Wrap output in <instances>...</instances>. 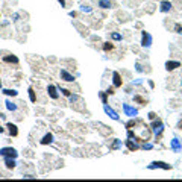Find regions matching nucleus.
Masks as SVG:
<instances>
[{
	"label": "nucleus",
	"instance_id": "9b49d317",
	"mask_svg": "<svg viewBox=\"0 0 182 182\" xmlns=\"http://www.w3.org/2000/svg\"><path fill=\"white\" fill-rule=\"evenodd\" d=\"M2 59H3V62H6V64H18V58L15 55H5Z\"/></svg>",
	"mask_w": 182,
	"mask_h": 182
},
{
	"label": "nucleus",
	"instance_id": "a19ab883",
	"mask_svg": "<svg viewBox=\"0 0 182 182\" xmlns=\"http://www.w3.org/2000/svg\"><path fill=\"white\" fill-rule=\"evenodd\" d=\"M181 84H182V82H181Z\"/></svg>",
	"mask_w": 182,
	"mask_h": 182
},
{
	"label": "nucleus",
	"instance_id": "9d476101",
	"mask_svg": "<svg viewBox=\"0 0 182 182\" xmlns=\"http://www.w3.org/2000/svg\"><path fill=\"white\" fill-rule=\"evenodd\" d=\"M181 67V62L179 61H167L165 62V70L167 71H173V70H176Z\"/></svg>",
	"mask_w": 182,
	"mask_h": 182
},
{
	"label": "nucleus",
	"instance_id": "b1692460",
	"mask_svg": "<svg viewBox=\"0 0 182 182\" xmlns=\"http://www.w3.org/2000/svg\"><path fill=\"white\" fill-rule=\"evenodd\" d=\"M99 96H100V99H102V103H103V105H106V103H108V97H106V93L100 91V93H99Z\"/></svg>",
	"mask_w": 182,
	"mask_h": 182
},
{
	"label": "nucleus",
	"instance_id": "7c9ffc66",
	"mask_svg": "<svg viewBox=\"0 0 182 182\" xmlns=\"http://www.w3.org/2000/svg\"><path fill=\"white\" fill-rule=\"evenodd\" d=\"M37 176H33V174H24L23 179H35Z\"/></svg>",
	"mask_w": 182,
	"mask_h": 182
},
{
	"label": "nucleus",
	"instance_id": "1a4fd4ad",
	"mask_svg": "<svg viewBox=\"0 0 182 182\" xmlns=\"http://www.w3.org/2000/svg\"><path fill=\"white\" fill-rule=\"evenodd\" d=\"M47 94H49V97L53 99V100H56L59 97V93H58V88L55 85H49L47 87Z\"/></svg>",
	"mask_w": 182,
	"mask_h": 182
},
{
	"label": "nucleus",
	"instance_id": "ea45409f",
	"mask_svg": "<svg viewBox=\"0 0 182 182\" xmlns=\"http://www.w3.org/2000/svg\"><path fill=\"white\" fill-rule=\"evenodd\" d=\"M0 15H2V14H0Z\"/></svg>",
	"mask_w": 182,
	"mask_h": 182
},
{
	"label": "nucleus",
	"instance_id": "2eb2a0df",
	"mask_svg": "<svg viewBox=\"0 0 182 182\" xmlns=\"http://www.w3.org/2000/svg\"><path fill=\"white\" fill-rule=\"evenodd\" d=\"M97 5H99V8H102V9H109V8H112V2H111V0H99Z\"/></svg>",
	"mask_w": 182,
	"mask_h": 182
},
{
	"label": "nucleus",
	"instance_id": "c85d7f7f",
	"mask_svg": "<svg viewBox=\"0 0 182 182\" xmlns=\"http://www.w3.org/2000/svg\"><path fill=\"white\" fill-rule=\"evenodd\" d=\"M114 90H116V87H114V85H112V87H109V88H108V90H106L105 93H106V94H114V93H116V91H114Z\"/></svg>",
	"mask_w": 182,
	"mask_h": 182
},
{
	"label": "nucleus",
	"instance_id": "f8f14e48",
	"mask_svg": "<svg viewBox=\"0 0 182 182\" xmlns=\"http://www.w3.org/2000/svg\"><path fill=\"white\" fill-rule=\"evenodd\" d=\"M172 9V3L168 2V0H163V2L159 3V11L161 12H168Z\"/></svg>",
	"mask_w": 182,
	"mask_h": 182
},
{
	"label": "nucleus",
	"instance_id": "5701e85b",
	"mask_svg": "<svg viewBox=\"0 0 182 182\" xmlns=\"http://www.w3.org/2000/svg\"><path fill=\"white\" fill-rule=\"evenodd\" d=\"M120 147H121V141L120 140H114V144L111 146V149L112 150H117V149H120Z\"/></svg>",
	"mask_w": 182,
	"mask_h": 182
},
{
	"label": "nucleus",
	"instance_id": "4468645a",
	"mask_svg": "<svg viewBox=\"0 0 182 182\" xmlns=\"http://www.w3.org/2000/svg\"><path fill=\"white\" fill-rule=\"evenodd\" d=\"M39 143H41L43 146H47V144H52L53 143V134H46V135L43 137V140L41 141H39Z\"/></svg>",
	"mask_w": 182,
	"mask_h": 182
},
{
	"label": "nucleus",
	"instance_id": "0eeeda50",
	"mask_svg": "<svg viewBox=\"0 0 182 182\" xmlns=\"http://www.w3.org/2000/svg\"><path fill=\"white\" fill-rule=\"evenodd\" d=\"M149 168H150V170H153V168H164V170H170L172 165L163 163V161H155V163H152V164L149 165Z\"/></svg>",
	"mask_w": 182,
	"mask_h": 182
},
{
	"label": "nucleus",
	"instance_id": "a878e982",
	"mask_svg": "<svg viewBox=\"0 0 182 182\" xmlns=\"http://www.w3.org/2000/svg\"><path fill=\"white\" fill-rule=\"evenodd\" d=\"M112 47H114L112 43H105V44H103V50H105V52H109V50H112Z\"/></svg>",
	"mask_w": 182,
	"mask_h": 182
},
{
	"label": "nucleus",
	"instance_id": "6ab92c4d",
	"mask_svg": "<svg viewBox=\"0 0 182 182\" xmlns=\"http://www.w3.org/2000/svg\"><path fill=\"white\" fill-rule=\"evenodd\" d=\"M3 94H5V96H9V97H17V96H18V91L6 88V90H3Z\"/></svg>",
	"mask_w": 182,
	"mask_h": 182
},
{
	"label": "nucleus",
	"instance_id": "473e14b6",
	"mask_svg": "<svg viewBox=\"0 0 182 182\" xmlns=\"http://www.w3.org/2000/svg\"><path fill=\"white\" fill-rule=\"evenodd\" d=\"M149 118H150V120H155V118H156V114H155V112H149Z\"/></svg>",
	"mask_w": 182,
	"mask_h": 182
},
{
	"label": "nucleus",
	"instance_id": "72a5a7b5",
	"mask_svg": "<svg viewBox=\"0 0 182 182\" xmlns=\"http://www.w3.org/2000/svg\"><path fill=\"white\" fill-rule=\"evenodd\" d=\"M135 67H137V71H143V69H141V65H140V62H137V64H135Z\"/></svg>",
	"mask_w": 182,
	"mask_h": 182
},
{
	"label": "nucleus",
	"instance_id": "4c0bfd02",
	"mask_svg": "<svg viewBox=\"0 0 182 182\" xmlns=\"http://www.w3.org/2000/svg\"><path fill=\"white\" fill-rule=\"evenodd\" d=\"M3 132H5V127H3V126H0V134H3Z\"/></svg>",
	"mask_w": 182,
	"mask_h": 182
},
{
	"label": "nucleus",
	"instance_id": "423d86ee",
	"mask_svg": "<svg viewBox=\"0 0 182 182\" xmlns=\"http://www.w3.org/2000/svg\"><path fill=\"white\" fill-rule=\"evenodd\" d=\"M112 85L116 87V88H120V87L123 85V79H121L118 71H114L112 73Z\"/></svg>",
	"mask_w": 182,
	"mask_h": 182
},
{
	"label": "nucleus",
	"instance_id": "dca6fc26",
	"mask_svg": "<svg viewBox=\"0 0 182 182\" xmlns=\"http://www.w3.org/2000/svg\"><path fill=\"white\" fill-rule=\"evenodd\" d=\"M17 163H15V158H5V167L12 170V168H15Z\"/></svg>",
	"mask_w": 182,
	"mask_h": 182
},
{
	"label": "nucleus",
	"instance_id": "a211bd4d",
	"mask_svg": "<svg viewBox=\"0 0 182 182\" xmlns=\"http://www.w3.org/2000/svg\"><path fill=\"white\" fill-rule=\"evenodd\" d=\"M172 149H173L174 152H179V150H181V143H179L178 138H173V140H172Z\"/></svg>",
	"mask_w": 182,
	"mask_h": 182
},
{
	"label": "nucleus",
	"instance_id": "f704fd0d",
	"mask_svg": "<svg viewBox=\"0 0 182 182\" xmlns=\"http://www.w3.org/2000/svg\"><path fill=\"white\" fill-rule=\"evenodd\" d=\"M143 149H147V150L152 149V144H144V146H143Z\"/></svg>",
	"mask_w": 182,
	"mask_h": 182
},
{
	"label": "nucleus",
	"instance_id": "20e7f679",
	"mask_svg": "<svg viewBox=\"0 0 182 182\" xmlns=\"http://www.w3.org/2000/svg\"><path fill=\"white\" fill-rule=\"evenodd\" d=\"M152 126V129H153V132H155V135H161V134H163V131H164V125H163V121L161 120H156L155 118L153 120V123L150 125Z\"/></svg>",
	"mask_w": 182,
	"mask_h": 182
},
{
	"label": "nucleus",
	"instance_id": "ddd939ff",
	"mask_svg": "<svg viewBox=\"0 0 182 182\" xmlns=\"http://www.w3.org/2000/svg\"><path fill=\"white\" fill-rule=\"evenodd\" d=\"M6 127H8V131H9V134L12 137H17L18 135V127H17V125H14V123H6Z\"/></svg>",
	"mask_w": 182,
	"mask_h": 182
},
{
	"label": "nucleus",
	"instance_id": "c756f323",
	"mask_svg": "<svg viewBox=\"0 0 182 182\" xmlns=\"http://www.w3.org/2000/svg\"><path fill=\"white\" fill-rule=\"evenodd\" d=\"M174 29H176V32H178V33H181V35H182V26L176 24V26H174Z\"/></svg>",
	"mask_w": 182,
	"mask_h": 182
},
{
	"label": "nucleus",
	"instance_id": "4be33fe9",
	"mask_svg": "<svg viewBox=\"0 0 182 182\" xmlns=\"http://www.w3.org/2000/svg\"><path fill=\"white\" fill-rule=\"evenodd\" d=\"M111 38L114 39V41H121V38H123V37H121V33H118V32H112Z\"/></svg>",
	"mask_w": 182,
	"mask_h": 182
},
{
	"label": "nucleus",
	"instance_id": "f3484780",
	"mask_svg": "<svg viewBox=\"0 0 182 182\" xmlns=\"http://www.w3.org/2000/svg\"><path fill=\"white\" fill-rule=\"evenodd\" d=\"M126 146H127V149H129L131 152H135V150L140 149V146L137 143H134L132 140H126Z\"/></svg>",
	"mask_w": 182,
	"mask_h": 182
},
{
	"label": "nucleus",
	"instance_id": "bb28decb",
	"mask_svg": "<svg viewBox=\"0 0 182 182\" xmlns=\"http://www.w3.org/2000/svg\"><path fill=\"white\" fill-rule=\"evenodd\" d=\"M61 91H62V94H64V96H67V97H70V96H71L70 90H67V88H61Z\"/></svg>",
	"mask_w": 182,
	"mask_h": 182
},
{
	"label": "nucleus",
	"instance_id": "6e6552de",
	"mask_svg": "<svg viewBox=\"0 0 182 182\" xmlns=\"http://www.w3.org/2000/svg\"><path fill=\"white\" fill-rule=\"evenodd\" d=\"M59 76H61V79H62V80H65V82H73V80H75V76H73L71 73H69L65 69H62V70L59 71Z\"/></svg>",
	"mask_w": 182,
	"mask_h": 182
},
{
	"label": "nucleus",
	"instance_id": "cd10ccee",
	"mask_svg": "<svg viewBox=\"0 0 182 182\" xmlns=\"http://www.w3.org/2000/svg\"><path fill=\"white\" fill-rule=\"evenodd\" d=\"M126 126H127V129H132V127H135V120H131Z\"/></svg>",
	"mask_w": 182,
	"mask_h": 182
},
{
	"label": "nucleus",
	"instance_id": "2f4dec72",
	"mask_svg": "<svg viewBox=\"0 0 182 182\" xmlns=\"http://www.w3.org/2000/svg\"><path fill=\"white\" fill-rule=\"evenodd\" d=\"M134 99H135V100H137V102H140V103H146V102H144V100H143V99H141L140 96H135V97H134Z\"/></svg>",
	"mask_w": 182,
	"mask_h": 182
},
{
	"label": "nucleus",
	"instance_id": "393cba45",
	"mask_svg": "<svg viewBox=\"0 0 182 182\" xmlns=\"http://www.w3.org/2000/svg\"><path fill=\"white\" fill-rule=\"evenodd\" d=\"M80 11L87 12V14H90V12L93 11V8H91V6H87V5H82V6H80Z\"/></svg>",
	"mask_w": 182,
	"mask_h": 182
},
{
	"label": "nucleus",
	"instance_id": "7ed1b4c3",
	"mask_svg": "<svg viewBox=\"0 0 182 182\" xmlns=\"http://www.w3.org/2000/svg\"><path fill=\"white\" fill-rule=\"evenodd\" d=\"M123 111H125V116L131 117V118L138 116V109H137V108H134V106H131L129 103H123Z\"/></svg>",
	"mask_w": 182,
	"mask_h": 182
},
{
	"label": "nucleus",
	"instance_id": "c9c22d12",
	"mask_svg": "<svg viewBox=\"0 0 182 182\" xmlns=\"http://www.w3.org/2000/svg\"><path fill=\"white\" fill-rule=\"evenodd\" d=\"M58 2L61 3V6H62V8H64V6H65V0H58Z\"/></svg>",
	"mask_w": 182,
	"mask_h": 182
},
{
	"label": "nucleus",
	"instance_id": "58836bf2",
	"mask_svg": "<svg viewBox=\"0 0 182 182\" xmlns=\"http://www.w3.org/2000/svg\"><path fill=\"white\" fill-rule=\"evenodd\" d=\"M0 88H2V80H0Z\"/></svg>",
	"mask_w": 182,
	"mask_h": 182
},
{
	"label": "nucleus",
	"instance_id": "412c9836",
	"mask_svg": "<svg viewBox=\"0 0 182 182\" xmlns=\"http://www.w3.org/2000/svg\"><path fill=\"white\" fill-rule=\"evenodd\" d=\"M29 99L32 103L37 102V96H35V91H33V88H29Z\"/></svg>",
	"mask_w": 182,
	"mask_h": 182
},
{
	"label": "nucleus",
	"instance_id": "aec40b11",
	"mask_svg": "<svg viewBox=\"0 0 182 182\" xmlns=\"http://www.w3.org/2000/svg\"><path fill=\"white\" fill-rule=\"evenodd\" d=\"M5 105H6V108H8V111H17V105L14 102H11V100H6Z\"/></svg>",
	"mask_w": 182,
	"mask_h": 182
},
{
	"label": "nucleus",
	"instance_id": "39448f33",
	"mask_svg": "<svg viewBox=\"0 0 182 182\" xmlns=\"http://www.w3.org/2000/svg\"><path fill=\"white\" fill-rule=\"evenodd\" d=\"M103 111H105V114H106V116H109L112 120H120L118 114H117L116 111H114L111 106H108V103H106V105H103Z\"/></svg>",
	"mask_w": 182,
	"mask_h": 182
},
{
	"label": "nucleus",
	"instance_id": "e433bc0d",
	"mask_svg": "<svg viewBox=\"0 0 182 182\" xmlns=\"http://www.w3.org/2000/svg\"><path fill=\"white\" fill-rule=\"evenodd\" d=\"M76 15H78V14H76L75 11H71V12H70V17H76Z\"/></svg>",
	"mask_w": 182,
	"mask_h": 182
},
{
	"label": "nucleus",
	"instance_id": "f03ea898",
	"mask_svg": "<svg viewBox=\"0 0 182 182\" xmlns=\"http://www.w3.org/2000/svg\"><path fill=\"white\" fill-rule=\"evenodd\" d=\"M152 46V35L149 32L143 30L141 32V47H146V49H149Z\"/></svg>",
	"mask_w": 182,
	"mask_h": 182
},
{
	"label": "nucleus",
	"instance_id": "f257e3e1",
	"mask_svg": "<svg viewBox=\"0 0 182 182\" xmlns=\"http://www.w3.org/2000/svg\"><path fill=\"white\" fill-rule=\"evenodd\" d=\"M0 156H3V158H15L18 156V152L14 149V147H2L0 149Z\"/></svg>",
	"mask_w": 182,
	"mask_h": 182
}]
</instances>
